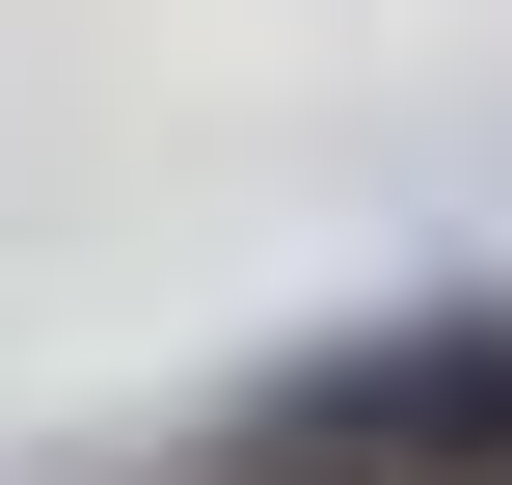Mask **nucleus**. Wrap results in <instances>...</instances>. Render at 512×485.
I'll return each instance as SVG.
<instances>
[{
	"label": "nucleus",
	"mask_w": 512,
	"mask_h": 485,
	"mask_svg": "<svg viewBox=\"0 0 512 485\" xmlns=\"http://www.w3.org/2000/svg\"><path fill=\"white\" fill-rule=\"evenodd\" d=\"M216 459H270V485H512V297H432V324L297 351Z\"/></svg>",
	"instance_id": "obj_1"
}]
</instances>
